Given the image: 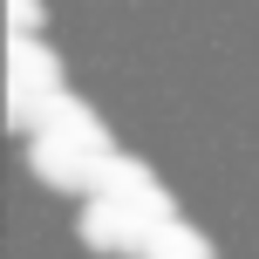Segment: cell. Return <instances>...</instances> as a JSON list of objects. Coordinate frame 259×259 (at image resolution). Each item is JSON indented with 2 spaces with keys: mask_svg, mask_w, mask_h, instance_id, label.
<instances>
[{
  "mask_svg": "<svg viewBox=\"0 0 259 259\" xmlns=\"http://www.w3.org/2000/svg\"><path fill=\"white\" fill-rule=\"evenodd\" d=\"M157 191V178L137 164V157H123V150H109V157H96L89 164V198H116V205H143V198Z\"/></svg>",
  "mask_w": 259,
  "mask_h": 259,
  "instance_id": "cell-5",
  "label": "cell"
},
{
  "mask_svg": "<svg viewBox=\"0 0 259 259\" xmlns=\"http://www.w3.org/2000/svg\"><path fill=\"white\" fill-rule=\"evenodd\" d=\"M34 137H62V143H75V150H89V157H109V150H116L109 130H103V116H96L82 96H68V89L41 103V130H34Z\"/></svg>",
  "mask_w": 259,
  "mask_h": 259,
  "instance_id": "cell-2",
  "label": "cell"
},
{
  "mask_svg": "<svg viewBox=\"0 0 259 259\" xmlns=\"http://www.w3.org/2000/svg\"><path fill=\"white\" fill-rule=\"evenodd\" d=\"M7 82L34 96H62V62L41 34H7Z\"/></svg>",
  "mask_w": 259,
  "mask_h": 259,
  "instance_id": "cell-3",
  "label": "cell"
},
{
  "mask_svg": "<svg viewBox=\"0 0 259 259\" xmlns=\"http://www.w3.org/2000/svg\"><path fill=\"white\" fill-rule=\"evenodd\" d=\"M82 239H89V252H109V259H143L150 252V225L130 205H116V198H89L82 205Z\"/></svg>",
  "mask_w": 259,
  "mask_h": 259,
  "instance_id": "cell-1",
  "label": "cell"
},
{
  "mask_svg": "<svg viewBox=\"0 0 259 259\" xmlns=\"http://www.w3.org/2000/svg\"><path fill=\"white\" fill-rule=\"evenodd\" d=\"M143 259H219V252H211L205 246V232H191V225H157V232H150V252H143Z\"/></svg>",
  "mask_w": 259,
  "mask_h": 259,
  "instance_id": "cell-6",
  "label": "cell"
},
{
  "mask_svg": "<svg viewBox=\"0 0 259 259\" xmlns=\"http://www.w3.org/2000/svg\"><path fill=\"white\" fill-rule=\"evenodd\" d=\"M27 164H34L41 184H55V191H89V150H75V143L62 137H27Z\"/></svg>",
  "mask_w": 259,
  "mask_h": 259,
  "instance_id": "cell-4",
  "label": "cell"
},
{
  "mask_svg": "<svg viewBox=\"0 0 259 259\" xmlns=\"http://www.w3.org/2000/svg\"><path fill=\"white\" fill-rule=\"evenodd\" d=\"M7 14H14V34H34L41 27V0H7Z\"/></svg>",
  "mask_w": 259,
  "mask_h": 259,
  "instance_id": "cell-7",
  "label": "cell"
}]
</instances>
